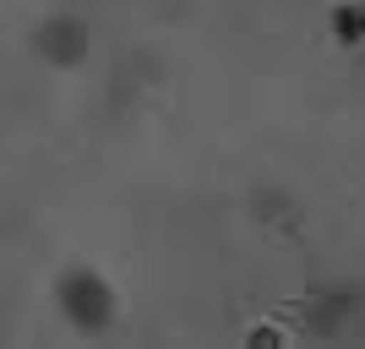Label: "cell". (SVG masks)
<instances>
[{
  "instance_id": "cell-1",
  "label": "cell",
  "mask_w": 365,
  "mask_h": 349,
  "mask_svg": "<svg viewBox=\"0 0 365 349\" xmlns=\"http://www.w3.org/2000/svg\"><path fill=\"white\" fill-rule=\"evenodd\" d=\"M333 33L344 39V44L365 39V6H338V16H333Z\"/></svg>"
}]
</instances>
